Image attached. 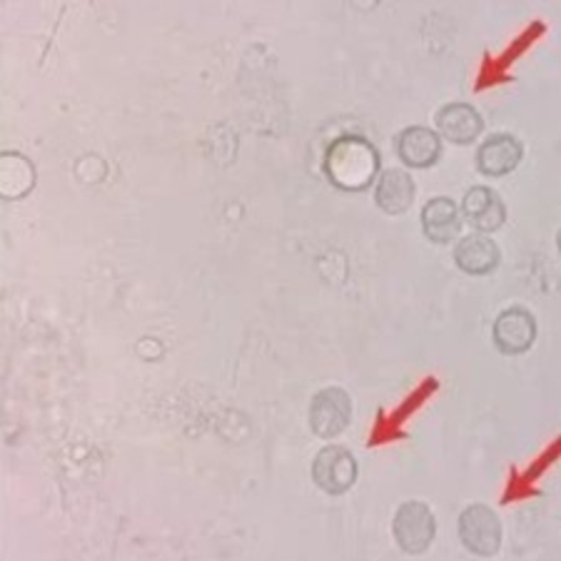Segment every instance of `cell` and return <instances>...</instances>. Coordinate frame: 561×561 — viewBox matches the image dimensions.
<instances>
[{
    "instance_id": "1",
    "label": "cell",
    "mask_w": 561,
    "mask_h": 561,
    "mask_svg": "<svg viewBox=\"0 0 561 561\" xmlns=\"http://www.w3.org/2000/svg\"><path fill=\"white\" fill-rule=\"evenodd\" d=\"M377 150L365 138H357V135L334 140L328 150V158H324V170H328L332 185L350 190V193L369 187L377 175Z\"/></svg>"
},
{
    "instance_id": "2",
    "label": "cell",
    "mask_w": 561,
    "mask_h": 561,
    "mask_svg": "<svg viewBox=\"0 0 561 561\" xmlns=\"http://www.w3.org/2000/svg\"><path fill=\"white\" fill-rule=\"evenodd\" d=\"M461 545L479 557H492L502 547V524L484 504H472L459 517Z\"/></svg>"
},
{
    "instance_id": "3",
    "label": "cell",
    "mask_w": 561,
    "mask_h": 561,
    "mask_svg": "<svg viewBox=\"0 0 561 561\" xmlns=\"http://www.w3.org/2000/svg\"><path fill=\"white\" fill-rule=\"evenodd\" d=\"M352 420L350 394L340 387H328L314 394L310 404V424L312 432L322 439H332L347 430Z\"/></svg>"
},
{
    "instance_id": "4",
    "label": "cell",
    "mask_w": 561,
    "mask_h": 561,
    "mask_svg": "<svg viewBox=\"0 0 561 561\" xmlns=\"http://www.w3.org/2000/svg\"><path fill=\"white\" fill-rule=\"evenodd\" d=\"M394 537L407 554H422L434 539V517L427 504L407 502L397 510Z\"/></svg>"
},
{
    "instance_id": "5",
    "label": "cell",
    "mask_w": 561,
    "mask_h": 561,
    "mask_svg": "<svg viewBox=\"0 0 561 561\" xmlns=\"http://www.w3.org/2000/svg\"><path fill=\"white\" fill-rule=\"evenodd\" d=\"M314 484L328 494H345L357 479V461L342 447H324L312 465Z\"/></svg>"
},
{
    "instance_id": "6",
    "label": "cell",
    "mask_w": 561,
    "mask_h": 561,
    "mask_svg": "<svg viewBox=\"0 0 561 561\" xmlns=\"http://www.w3.org/2000/svg\"><path fill=\"white\" fill-rule=\"evenodd\" d=\"M534 337H537V324L522 307H512V310L496 317L494 342L496 350L504 352V355H522L534 345Z\"/></svg>"
},
{
    "instance_id": "7",
    "label": "cell",
    "mask_w": 561,
    "mask_h": 561,
    "mask_svg": "<svg viewBox=\"0 0 561 561\" xmlns=\"http://www.w3.org/2000/svg\"><path fill=\"white\" fill-rule=\"evenodd\" d=\"M461 210H465L467 222L477 228L479 232H494L504 225V203L502 197L490 187H472L465 195V203H461Z\"/></svg>"
},
{
    "instance_id": "8",
    "label": "cell",
    "mask_w": 561,
    "mask_h": 561,
    "mask_svg": "<svg viewBox=\"0 0 561 561\" xmlns=\"http://www.w3.org/2000/svg\"><path fill=\"white\" fill-rule=\"evenodd\" d=\"M437 128L445 140L455 145H467L479 138V133L484 128V121L472 105L451 103L437 113Z\"/></svg>"
},
{
    "instance_id": "9",
    "label": "cell",
    "mask_w": 561,
    "mask_h": 561,
    "mask_svg": "<svg viewBox=\"0 0 561 561\" xmlns=\"http://www.w3.org/2000/svg\"><path fill=\"white\" fill-rule=\"evenodd\" d=\"M522 156L524 148L517 138H512V135H492V138L482 142V148H479L477 165L484 175L500 178L512 173V170L522 162Z\"/></svg>"
},
{
    "instance_id": "10",
    "label": "cell",
    "mask_w": 561,
    "mask_h": 561,
    "mask_svg": "<svg viewBox=\"0 0 561 561\" xmlns=\"http://www.w3.org/2000/svg\"><path fill=\"white\" fill-rule=\"evenodd\" d=\"M397 152L404 165L410 168H430L442 156V140L439 135L430 128H407L400 138H397Z\"/></svg>"
},
{
    "instance_id": "11",
    "label": "cell",
    "mask_w": 561,
    "mask_h": 561,
    "mask_svg": "<svg viewBox=\"0 0 561 561\" xmlns=\"http://www.w3.org/2000/svg\"><path fill=\"white\" fill-rule=\"evenodd\" d=\"M422 228L424 234H427L432 242H437V245H445V242L455 240L461 230L457 203L449 201V197H434L422 213Z\"/></svg>"
},
{
    "instance_id": "12",
    "label": "cell",
    "mask_w": 561,
    "mask_h": 561,
    "mask_svg": "<svg viewBox=\"0 0 561 561\" xmlns=\"http://www.w3.org/2000/svg\"><path fill=\"white\" fill-rule=\"evenodd\" d=\"M455 260L467 275H490L500 265V248L484 234H469L457 245Z\"/></svg>"
},
{
    "instance_id": "13",
    "label": "cell",
    "mask_w": 561,
    "mask_h": 561,
    "mask_svg": "<svg viewBox=\"0 0 561 561\" xmlns=\"http://www.w3.org/2000/svg\"><path fill=\"white\" fill-rule=\"evenodd\" d=\"M414 201V183L402 170H387L377 183V205L387 215H402Z\"/></svg>"
}]
</instances>
